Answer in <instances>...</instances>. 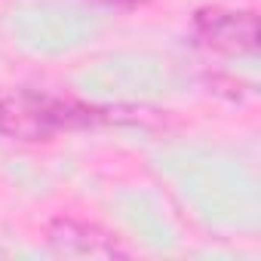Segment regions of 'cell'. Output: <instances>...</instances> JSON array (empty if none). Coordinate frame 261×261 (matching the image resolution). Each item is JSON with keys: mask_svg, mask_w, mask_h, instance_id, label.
I'll return each mask as SVG.
<instances>
[{"mask_svg": "<svg viewBox=\"0 0 261 261\" xmlns=\"http://www.w3.org/2000/svg\"><path fill=\"white\" fill-rule=\"evenodd\" d=\"M139 117L129 108H105L86 105L71 95H56L31 86H10L0 89V136L19 142H53L68 133L111 123H136Z\"/></svg>", "mask_w": 261, "mask_h": 261, "instance_id": "6da1fadb", "label": "cell"}, {"mask_svg": "<svg viewBox=\"0 0 261 261\" xmlns=\"http://www.w3.org/2000/svg\"><path fill=\"white\" fill-rule=\"evenodd\" d=\"M194 43L209 56L240 59L258 53V19L252 10H224L203 7L191 22Z\"/></svg>", "mask_w": 261, "mask_h": 261, "instance_id": "7a4b0ae2", "label": "cell"}, {"mask_svg": "<svg viewBox=\"0 0 261 261\" xmlns=\"http://www.w3.org/2000/svg\"><path fill=\"white\" fill-rule=\"evenodd\" d=\"M46 243L62 258H129V249L117 233L71 215H59L46 224Z\"/></svg>", "mask_w": 261, "mask_h": 261, "instance_id": "3957f363", "label": "cell"}]
</instances>
